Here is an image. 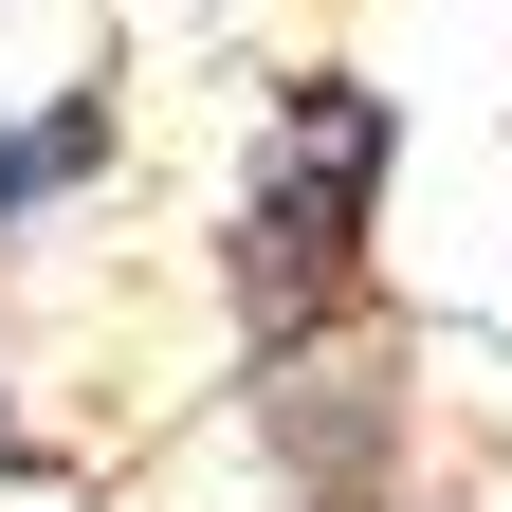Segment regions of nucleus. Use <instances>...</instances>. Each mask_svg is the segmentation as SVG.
<instances>
[{
  "mask_svg": "<svg viewBox=\"0 0 512 512\" xmlns=\"http://www.w3.org/2000/svg\"><path fill=\"white\" fill-rule=\"evenodd\" d=\"M110 165H128V74H37V92H0V256H37Z\"/></svg>",
  "mask_w": 512,
  "mask_h": 512,
  "instance_id": "7ed1b4c3",
  "label": "nucleus"
},
{
  "mask_svg": "<svg viewBox=\"0 0 512 512\" xmlns=\"http://www.w3.org/2000/svg\"><path fill=\"white\" fill-rule=\"evenodd\" d=\"M384 202H403V92L348 55H293L238 128V202H220V293L256 366L384 330Z\"/></svg>",
  "mask_w": 512,
  "mask_h": 512,
  "instance_id": "f257e3e1",
  "label": "nucleus"
},
{
  "mask_svg": "<svg viewBox=\"0 0 512 512\" xmlns=\"http://www.w3.org/2000/svg\"><path fill=\"white\" fill-rule=\"evenodd\" d=\"M37 458H55V439H37V421H19V366H0V494H19V476H37Z\"/></svg>",
  "mask_w": 512,
  "mask_h": 512,
  "instance_id": "20e7f679",
  "label": "nucleus"
},
{
  "mask_svg": "<svg viewBox=\"0 0 512 512\" xmlns=\"http://www.w3.org/2000/svg\"><path fill=\"white\" fill-rule=\"evenodd\" d=\"M403 421H421V348L403 311L348 348H293L256 366V439H275V494L293 512H403Z\"/></svg>",
  "mask_w": 512,
  "mask_h": 512,
  "instance_id": "f03ea898",
  "label": "nucleus"
}]
</instances>
